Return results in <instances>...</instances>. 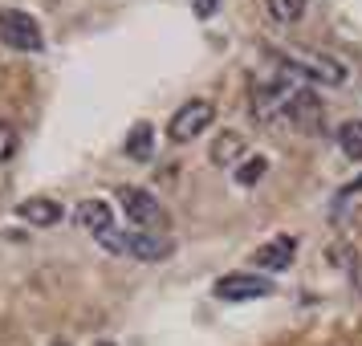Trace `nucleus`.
Wrapping results in <instances>:
<instances>
[{
	"label": "nucleus",
	"mask_w": 362,
	"mask_h": 346,
	"mask_svg": "<svg viewBox=\"0 0 362 346\" xmlns=\"http://www.w3.org/2000/svg\"><path fill=\"white\" fill-rule=\"evenodd\" d=\"M264 8H269V17L277 25H293L305 13V0H264Z\"/></svg>",
	"instance_id": "ddd939ff"
},
{
	"label": "nucleus",
	"mask_w": 362,
	"mask_h": 346,
	"mask_svg": "<svg viewBox=\"0 0 362 346\" xmlns=\"http://www.w3.org/2000/svg\"><path fill=\"white\" fill-rule=\"evenodd\" d=\"M264 171H269V155H261V151L252 155V151H248L245 159L232 167V180L240 183V188H252L257 180H264Z\"/></svg>",
	"instance_id": "9d476101"
},
{
	"label": "nucleus",
	"mask_w": 362,
	"mask_h": 346,
	"mask_svg": "<svg viewBox=\"0 0 362 346\" xmlns=\"http://www.w3.org/2000/svg\"><path fill=\"white\" fill-rule=\"evenodd\" d=\"M273 281L257 277V273H224L216 281V297L220 301H252V297H269Z\"/></svg>",
	"instance_id": "39448f33"
},
{
	"label": "nucleus",
	"mask_w": 362,
	"mask_h": 346,
	"mask_svg": "<svg viewBox=\"0 0 362 346\" xmlns=\"http://www.w3.org/2000/svg\"><path fill=\"white\" fill-rule=\"evenodd\" d=\"M74 220H78L86 232L102 236V232H110V204H106V200H82V204L74 208Z\"/></svg>",
	"instance_id": "6e6552de"
},
{
	"label": "nucleus",
	"mask_w": 362,
	"mask_h": 346,
	"mask_svg": "<svg viewBox=\"0 0 362 346\" xmlns=\"http://www.w3.org/2000/svg\"><path fill=\"white\" fill-rule=\"evenodd\" d=\"M17 216L29 220L33 229H53V224H62V204L49 196H29L17 204Z\"/></svg>",
	"instance_id": "423d86ee"
},
{
	"label": "nucleus",
	"mask_w": 362,
	"mask_h": 346,
	"mask_svg": "<svg viewBox=\"0 0 362 346\" xmlns=\"http://www.w3.org/2000/svg\"><path fill=\"white\" fill-rule=\"evenodd\" d=\"M13 155H17V131L8 122H0V163L13 159Z\"/></svg>",
	"instance_id": "4468645a"
},
{
	"label": "nucleus",
	"mask_w": 362,
	"mask_h": 346,
	"mask_svg": "<svg viewBox=\"0 0 362 346\" xmlns=\"http://www.w3.org/2000/svg\"><path fill=\"white\" fill-rule=\"evenodd\" d=\"M245 155H248V151H245V139H240L236 131L220 134V139L212 143V163H216V167H236Z\"/></svg>",
	"instance_id": "1a4fd4ad"
},
{
	"label": "nucleus",
	"mask_w": 362,
	"mask_h": 346,
	"mask_svg": "<svg viewBox=\"0 0 362 346\" xmlns=\"http://www.w3.org/2000/svg\"><path fill=\"white\" fill-rule=\"evenodd\" d=\"M338 147H342L346 159L362 163V118H350V122L338 127Z\"/></svg>",
	"instance_id": "9b49d317"
},
{
	"label": "nucleus",
	"mask_w": 362,
	"mask_h": 346,
	"mask_svg": "<svg viewBox=\"0 0 362 346\" xmlns=\"http://www.w3.org/2000/svg\"><path fill=\"white\" fill-rule=\"evenodd\" d=\"M98 346H115V342H98Z\"/></svg>",
	"instance_id": "dca6fc26"
},
{
	"label": "nucleus",
	"mask_w": 362,
	"mask_h": 346,
	"mask_svg": "<svg viewBox=\"0 0 362 346\" xmlns=\"http://www.w3.org/2000/svg\"><path fill=\"white\" fill-rule=\"evenodd\" d=\"M196 8H199V13H204V17H208V13H212V8H216V0H196Z\"/></svg>",
	"instance_id": "2eb2a0df"
},
{
	"label": "nucleus",
	"mask_w": 362,
	"mask_h": 346,
	"mask_svg": "<svg viewBox=\"0 0 362 346\" xmlns=\"http://www.w3.org/2000/svg\"><path fill=\"white\" fill-rule=\"evenodd\" d=\"M293 253H297V241L293 236H273V241H264L257 253H252V261L261 265V269H289L293 265Z\"/></svg>",
	"instance_id": "0eeeda50"
},
{
	"label": "nucleus",
	"mask_w": 362,
	"mask_h": 346,
	"mask_svg": "<svg viewBox=\"0 0 362 346\" xmlns=\"http://www.w3.org/2000/svg\"><path fill=\"white\" fill-rule=\"evenodd\" d=\"M216 122V106L208 98H192L183 102L175 115L167 118V139L171 143H192L196 134H204Z\"/></svg>",
	"instance_id": "7ed1b4c3"
},
{
	"label": "nucleus",
	"mask_w": 362,
	"mask_h": 346,
	"mask_svg": "<svg viewBox=\"0 0 362 346\" xmlns=\"http://www.w3.org/2000/svg\"><path fill=\"white\" fill-rule=\"evenodd\" d=\"M0 41L17 53H37L45 45V33H41L37 17L21 13V8H0Z\"/></svg>",
	"instance_id": "f03ea898"
},
{
	"label": "nucleus",
	"mask_w": 362,
	"mask_h": 346,
	"mask_svg": "<svg viewBox=\"0 0 362 346\" xmlns=\"http://www.w3.org/2000/svg\"><path fill=\"white\" fill-rule=\"evenodd\" d=\"M102 248H110L118 257H134V261H163L171 257V241H159V236H147V232H102L98 236Z\"/></svg>",
	"instance_id": "f257e3e1"
},
{
	"label": "nucleus",
	"mask_w": 362,
	"mask_h": 346,
	"mask_svg": "<svg viewBox=\"0 0 362 346\" xmlns=\"http://www.w3.org/2000/svg\"><path fill=\"white\" fill-rule=\"evenodd\" d=\"M118 204H122L127 220L139 224V229H155V224H163L167 220L163 204L151 196V192H143V188H118Z\"/></svg>",
	"instance_id": "20e7f679"
},
{
	"label": "nucleus",
	"mask_w": 362,
	"mask_h": 346,
	"mask_svg": "<svg viewBox=\"0 0 362 346\" xmlns=\"http://www.w3.org/2000/svg\"><path fill=\"white\" fill-rule=\"evenodd\" d=\"M151 139H155V127H151V122H139V127L127 134L122 151H127L131 159H147V155H151Z\"/></svg>",
	"instance_id": "f8f14e48"
}]
</instances>
